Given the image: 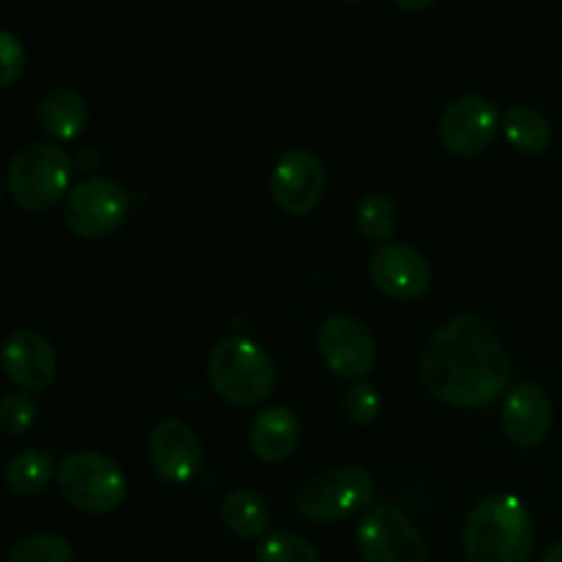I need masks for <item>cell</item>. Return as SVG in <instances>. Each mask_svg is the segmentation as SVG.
I'll return each mask as SVG.
<instances>
[{"mask_svg": "<svg viewBox=\"0 0 562 562\" xmlns=\"http://www.w3.org/2000/svg\"><path fill=\"white\" fill-rule=\"evenodd\" d=\"M423 384L450 406H486L505 393L510 360L486 318L459 313L439 324L420 355Z\"/></svg>", "mask_w": 562, "mask_h": 562, "instance_id": "obj_1", "label": "cell"}, {"mask_svg": "<svg viewBox=\"0 0 562 562\" xmlns=\"http://www.w3.org/2000/svg\"><path fill=\"white\" fill-rule=\"evenodd\" d=\"M536 547L530 508L514 494H492L472 505L464 525L470 562H527Z\"/></svg>", "mask_w": 562, "mask_h": 562, "instance_id": "obj_2", "label": "cell"}, {"mask_svg": "<svg viewBox=\"0 0 562 562\" xmlns=\"http://www.w3.org/2000/svg\"><path fill=\"white\" fill-rule=\"evenodd\" d=\"M209 382L220 398L250 406L272 393L278 371L263 346L241 335H231L209 355Z\"/></svg>", "mask_w": 562, "mask_h": 562, "instance_id": "obj_3", "label": "cell"}, {"mask_svg": "<svg viewBox=\"0 0 562 562\" xmlns=\"http://www.w3.org/2000/svg\"><path fill=\"white\" fill-rule=\"evenodd\" d=\"M60 494L69 505L86 514H110L124 505L130 481L110 456L97 450H77L58 464L55 475Z\"/></svg>", "mask_w": 562, "mask_h": 562, "instance_id": "obj_4", "label": "cell"}, {"mask_svg": "<svg viewBox=\"0 0 562 562\" xmlns=\"http://www.w3.org/2000/svg\"><path fill=\"white\" fill-rule=\"evenodd\" d=\"M69 154L53 143H27L9 162V192L14 203L27 212L53 209L64 198L71 179Z\"/></svg>", "mask_w": 562, "mask_h": 562, "instance_id": "obj_5", "label": "cell"}, {"mask_svg": "<svg viewBox=\"0 0 562 562\" xmlns=\"http://www.w3.org/2000/svg\"><path fill=\"white\" fill-rule=\"evenodd\" d=\"M376 483L366 467H338L296 488V508L311 521H338L371 505Z\"/></svg>", "mask_w": 562, "mask_h": 562, "instance_id": "obj_6", "label": "cell"}, {"mask_svg": "<svg viewBox=\"0 0 562 562\" xmlns=\"http://www.w3.org/2000/svg\"><path fill=\"white\" fill-rule=\"evenodd\" d=\"M130 192L108 176H91L75 184L64 203V223L82 239H104L124 225Z\"/></svg>", "mask_w": 562, "mask_h": 562, "instance_id": "obj_7", "label": "cell"}, {"mask_svg": "<svg viewBox=\"0 0 562 562\" xmlns=\"http://www.w3.org/2000/svg\"><path fill=\"white\" fill-rule=\"evenodd\" d=\"M355 541L366 562H428L420 530L393 503H379L366 510Z\"/></svg>", "mask_w": 562, "mask_h": 562, "instance_id": "obj_8", "label": "cell"}, {"mask_svg": "<svg viewBox=\"0 0 562 562\" xmlns=\"http://www.w3.org/2000/svg\"><path fill=\"white\" fill-rule=\"evenodd\" d=\"M316 349L333 373L344 379H362L376 366V340L360 318L333 313L316 329Z\"/></svg>", "mask_w": 562, "mask_h": 562, "instance_id": "obj_9", "label": "cell"}, {"mask_svg": "<svg viewBox=\"0 0 562 562\" xmlns=\"http://www.w3.org/2000/svg\"><path fill=\"white\" fill-rule=\"evenodd\" d=\"M503 115L499 108L483 93H461L439 119V140L456 157H475L497 135Z\"/></svg>", "mask_w": 562, "mask_h": 562, "instance_id": "obj_10", "label": "cell"}, {"mask_svg": "<svg viewBox=\"0 0 562 562\" xmlns=\"http://www.w3.org/2000/svg\"><path fill=\"white\" fill-rule=\"evenodd\" d=\"M368 274L382 294L393 300H415L431 285V263L406 241H384L368 258Z\"/></svg>", "mask_w": 562, "mask_h": 562, "instance_id": "obj_11", "label": "cell"}, {"mask_svg": "<svg viewBox=\"0 0 562 562\" xmlns=\"http://www.w3.org/2000/svg\"><path fill=\"white\" fill-rule=\"evenodd\" d=\"M327 170L307 148H289L280 154L272 170V198L283 212L307 214L324 195Z\"/></svg>", "mask_w": 562, "mask_h": 562, "instance_id": "obj_12", "label": "cell"}, {"mask_svg": "<svg viewBox=\"0 0 562 562\" xmlns=\"http://www.w3.org/2000/svg\"><path fill=\"white\" fill-rule=\"evenodd\" d=\"M148 461L165 483L192 481L203 461L201 439L184 420L165 417L148 431Z\"/></svg>", "mask_w": 562, "mask_h": 562, "instance_id": "obj_13", "label": "cell"}, {"mask_svg": "<svg viewBox=\"0 0 562 562\" xmlns=\"http://www.w3.org/2000/svg\"><path fill=\"white\" fill-rule=\"evenodd\" d=\"M499 417H503V431L510 442L519 448H538L547 442L549 431H552V398L538 382L521 379L505 393Z\"/></svg>", "mask_w": 562, "mask_h": 562, "instance_id": "obj_14", "label": "cell"}, {"mask_svg": "<svg viewBox=\"0 0 562 562\" xmlns=\"http://www.w3.org/2000/svg\"><path fill=\"white\" fill-rule=\"evenodd\" d=\"M3 371L25 393H42L55 382L58 360L49 338L38 329H14L3 344Z\"/></svg>", "mask_w": 562, "mask_h": 562, "instance_id": "obj_15", "label": "cell"}, {"mask_svg": "<svg viewBox=\"0 0 562 562\" xmlns=\"http://www.w3.org/2000/svg\"><path fill=\"white\" fill-rule=\"evenodd\" d=\"M302 423L291 406H267L263 412H258L250 423V450L263 461V464H280V461L289 459L291 453L300 445Z\"/></svg>", "mask_w": 562, "mask_h": 562, "instance_id": "obj_16", "label": "cell"}, {"mask_svg": "<svg viewBox=\"0 0 562 562\" xmlns=\"http://www.w3.org/2000/svg\"><path fill=\"white\" fill-rule=\"evenodd\" d=\"M38 126L55 140H71L88 124V104L71 86H55L38 99Z\"/></svg>", "mask_w": 562, "mask_h": 562, "instance_id": "obj_17", "label": "cell"}, {"mask_svg": "<svg viewBox=\"0 0 562 562\" xmlns=\"http://www.w3.org/2000/svg\"><path fill=\"white\" fill-rule=\"evenodd\" d=\"M220 519H223V525L234 536L252 541V538L269 536L272 510H269V503L263 499V494L252 492V488H234L220 503Z\"/></svg>", "mask_w": 562, "mask_h": 562, "instance_id": "obj_18", "label": "cell"}, {"mask_svg": "<svg viewBox=\"0 0 562 562\" xmlns=\"http://www.w3.org/2000/svg\"><path fill=\"white\" fill-rule=\"evenodd\" d=\"M55 472V459L53 453L42 448H27L20 450L9 459L3 470V481L9 486V492L20 494V497H36L44 488L49 486Z\"/></svg>", "mask_w": 562, "mask_h": 562, "instance_id": "obj_19", "label": "cell"}, {"mask_svg": "<svg viewBox=\"0 0 562 562\" xmlns=\"http://www.w3.org/2000/svg\"><path fill=\"white\" fill-rule=\"evenodd\" d=\"M503 126L508 140L519 148L521 154H536L547 151L549 140H552V126L549 119L532 104H514V108L505 110Z\"/></svg>", "mask_w": 562, "mask_h": 562, "instance_id": "obj_20", "label": "cell"}, {"mask_svg": "<svg viewBox=\"0 0 562 562\" xmlns=\"http://www.w3.org/2000/svg\"><path fill=\"white\" fill-rule=\"evenodd\" d=\"M355 225L366 239L390 241V236L398 228V209H395V201L384 192H371V195L362 198L355 209Z\"/></svg>", "mask_w": 562, "mask_h": 562, "instance_id": "obj_21", "label": "cell"}, {"mask_svg": "<svg viewBox=\"0 0 562 562\" xmlns=\"http://www.w3.org/2000/svg\"><path fill=\"white\" fill-rule=\"evenodd\" d=\"M5 562H75V554L64 536L38 530L16 541Z\"/></svg>", "mask_w": 562, "mask_h": 562, "instance_id": "obj_22", "label": "cell"}, {"mask_svg": "<svg viewBox=\"0 0 562 562\" xmlns=\"http://www.w3.org/2000/svg\"><path fill=\"white\" fill-rule=\"evenodd\" d=\"M256 562H322V558L296 532H269L258 543Z\"/></svg>", "mask_w": 562, "mask_h": 562, "instance_id": "obj_23", "label": "cell"}, {"mask_svg": "<svg viewBox=\"0 0 562 562\" xmlns=\"http://www.w3.org/2000/svg\"><path fill=\"white\" fill-rule=\"evenodd\" d=\"M38 420V404L25 393H5L0 401V428L9 437H22Z\"/></svg>", "mask_w": 562, "mask_h": 562, "instance_id": "obj_24", "label": "cell"}, {"mask_svg": "<svg viewBox=\"0 0 562 562\" xmlns=\"http://www.w3.org/2000/svg\"><path fill=\"white\" fill-rule=\"evenodd\" d=\"M344 412L351 423L366 426V423L376 420L379 412H382V395L371 382L351 384L344 395Z\"/></svg>", "mask_w": 562, "mask_h": 562, "instance_id": "obj_25", "label": "cell"}, {"mask_svg": "<svg viewBox=\"0 0 562 562\" xmlns=\"http://www.w3.org/2000/svg\"><path fill=\"white\" fill-rule=\"evenodd\" d=\"M25 71V47L11 31H0V88L14 86Z\"/></svg>", "mask_w": 562, "mask_h": 562, "instance_id": "obj_26", "label": "cell"}, {"mask_svg": "<svg viewBox=\"0 0 562 562\" xmlns=\"http://www.w3.org/2000/svg\"><path fill=\"white\" fill-rule=\"evenodd\" d=\"M541 562H562V541L552 543V547L543 552V560Z\"/></svg>", "mask_w": 562, "mask_h": 562, "instance_id": "obj_27", "label": "cell"}, {"mask_svg": "<svg viewBox=\"0 0 562 562\" xmlns=\"http://www.w3.org/2000/svg\"><path fill=\"white\" fill-rule=\"evenodd\" d=\"M401 9H412V11H420V9H428L431 5V0H426V3H398Z\"/></svg>", "mask_w": 562, "mask_h": 562, "instance_id": "obj_28", "label": "cell"}]
</instances>
